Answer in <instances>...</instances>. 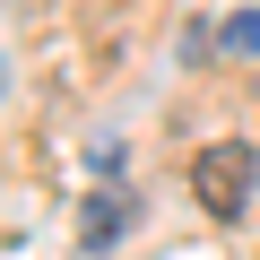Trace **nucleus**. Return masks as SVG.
<instances>
[{
    "mask_svg": "<svg viewBox=\"0 0 260 260\" xmlns=\"http://www.w3.org/2000/svg\"><path fill=\"white\" fill-rule=\"evenodd\" d=\"M191 200H200L208 217H243V208L260 200V148H251V139L200 148V156H191Z\"/></svg>",
    "mask_w": 260,
    "mask_h": 260,
    "instance_id": "f257e3e1",
    "label": "nucleus"
},
{
    "mask_svg": "<svg viewBox=\"0 0 260 260\" xmlns=\"http://www.w3.org/2000/svg\"><path fill=\"white\" fill-rule=\"evenodd\" d=\"M121 217H130L121 200H95V208H87V225H78V234H87V251H104V243L121 234Z\"/></svg>",
    "mask_w": 260,
    "mask_h": 260,
    "instance_id": "7ed1b4c3",
    "label": "nucleus"
},
{
    "mask_svg": "<svg viewBox=\"0 0 260 260\" xmlns=\"http://www.w3.org/2000/svg\"><path fill=\"white\" fill-rule=\"evenodd\" d=\"M217 52H234V61H251V52H260V9H234V18L217 26Z\"/></svg>",
    "mask_w": 260,
    "mask_h": 260,
    "instance_id": "f03ea898",
    "label": "nucleus"
}]
</instances>
